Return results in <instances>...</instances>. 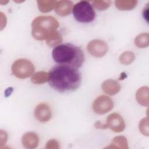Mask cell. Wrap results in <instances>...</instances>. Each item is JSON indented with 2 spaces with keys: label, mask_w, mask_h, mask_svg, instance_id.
Returning <instances> with one entry per match:
<instances>
[{
  "label": "cell",
  "mask_w": 149,
  "mask_h": 149,
  "mask_svg": "<svg viewBox=\"0 0 149 149\" xmlns=\"http://www.w3.org/2000/svg\"><path fill=\"white\" fill-rule=\"evenodd\" d=\"M49 84L60 93L75 91L81 83V74L77 69L67 65H55L49 72Z\"/></svg>",
  "instance_id": "1"
},
{
  "label": "cell",
  "mask_w": 149,
  "mask_h": 149,
  "mask_svg": "<svg viewBox=\"0 0 149 149\" xmlns=\"http://www.w3.org/2000/svg\"><path fill=\"white\" fill-rule=\"evenodd\" d=\"M52 55L55 62L76 69L84 62V55L81 49L70 43L60 44L54 47Z\"/></svg>",
  "instance_id": "2"
},
{
  "label": "cell",
  "mask_w": 149,
  "mask_h": 149,
  "mask_svg": "<svg viewBox=\"0 0 149 149\" xmlns=\"http://www.w3.org/2000/svg\"><path fill=\"white\" fill-rule=\"evenodd\" d=\"M59 24L58 20L51 16H40L36 17L31 23V34L37 40H46Z\"/></svg>",
  "instance_id": "3"
},
{
  "label": "cell",
  "mask_w": 149,
  "mask_h": 149,
  "mask_svg": "<svg viewBox=\"0 0 149 149\" xmlns=\"http://www.w3.org/2000/svg\"><path fill=\"white\" fill-rule=\"evenodd\" d=\"M72 12L76 20L81 23H89L94 20L95 13L91 3L87 1H81L73 7Z\"/></svg>",
  "instance_id": "4"
},
{
  "label": "cell",
  "mask_w": 149,
  "mask_h": 149,
  "mask_svg": "<svg viewBox=\"0 0 149 149\" xmlns=\"http://www.w3.org/2000/svg\"><path fill=\"white\" fill-rule=\"evenodd\" d=\"M12 72L17 78L26 79L30 77L34 72L33 63L28 59H19L15 61L12 65Z\"/></svg>",
  "instance_id": "5"
},
{
  "label": "cell",
  "mask_w": 149,
  "mask_h": 149,
  "mask_svg": "<svg viewBox=\"0 0 149 149\" xmlns=\"http://www.w3.org/2000/svg\"><path fill=\"white\" fill-rule=\"evenodd\" d=\"M113 107L112 100L107 95H100L93 102V109L98 114H105L109 112Z\"/></svg>",
  "instance_id": "6"
},
{
  "label": "cell",
  "mask_w": 149,
  "mask_h": 149,
  "mask_svg": "<svg viewBox=\"0 0 149 149\" xmlns=\"http://www.w3.org/2000/svg\"><path fill=\"white\" fill-rule=\"evenodd\" d=\"M88 52L93 56L101 58L108 52V44L101 40H93L90 41L87 47Z\"/></svg>",
  "instance_id": "7"
},
{
  "label": "cell",
  "mask_w": 149,
  "mask_h": 149,
  "mask_svg": "<svg viewBox=\"0 0 149 149\" xmlns=\"http://www.w3.org/2000/svg\"><path fill=\"white\" fill-rule=\"evenodd\" d=\"M107 127L110 128L112 131L119 133L124 130L125 128V123L122 117L118 113H112L110 114L107 119L105 123Z\"/></svg>",
  "instance_id": "8"
},
{
  "label": "cell",
  "mask_w": 149,
  "mask_h": 149,
  "mask_svg": "<svg viewBox=\"0 0 149 149\" xmlns=\"http://www.w3.org/2000/svg\"><path fill=\"white\" fill-rule=\"evenodd\" d=\"M35 118L41 122H48L52 116L50 107L45 103L38 104L34 109Z\"/></svg>",
  "instance_id": "9"
},
{
  "label": "cell",
  "mask_w": 149,
  "mask_h": 149,
  "mask_svg": "<svg viewBox=\"0 0 149 149\" xmlns=\"http://www.w3.org/2000/svg\"><path fill=\"white\" fill-rule=\"evenodd\" d=\"M39 138L38 135L32 132L26 133L22 138V143L23 146L28 149H33L38 146Z\"/></svg>",
  "instance_id": "10"
},
{
  "label": "cell",
  "mask_w": 149,
  "mask_h": 149,
  "mask_svg": "<svg viewBox=\"0 0 149 149\" xmlns=\"http://www.w3.org/2000/svg\"><path fill=\"white\" fill-rule=\"evenodd\" d=\"M73 2L70 1L62 0L56 2L55 6L56 13L61 16L69 15L73 9Z\"/></svg>",
  "instance_id": "11"
},
{
  "label": "cell",
  "mask_w": 149,
  "mask_h": 149,
  "mask_svg": "<svg viewBox=\"0 0 149 149\" xmlns=\"http://www.w3.org/2000/svg\"><path fill=\"white\" fill-rule=\"evenodd\" d=\"M102 88L107 94L113 95L120 91L121 87L120 84L116 80L108 79L102 83Z\"/></svg>",
  "instance_id": "12"
},
{
  "label": "cell",
  "mask_w": 149,
  "mask_h": 149,
  "mask_svg": "<svg viewBox=\"0 0 149 149\" xmlns=\"http://www.w3.org/2000/svg\"><path fill=\"white\" fill-rule=\"evenodd\" d=\"M136 100L139 104L142 106H148V87L143 86L139 88L136 94Z\"/></svg>",
  "instance_id": "13"
},
{
  "label": "cell",
  "mask_w": 149,
  "mask_h": 149,
  "mask_svg": "<svg viewBox=\"0 0 149 149\" xmlns=\"http://www.w3.org/2000/svg\"><path fill=\"white\" fill-rule=\"evenodd\" d=\"M107 148H129L127 139L123 136L115 137L111 143V145L107 147Z\"/></svg>",
  "instance_id": "14"
},
{
  "label": "cell",
  "mask_w": 149,
  "mask_h": 149,
  "mask_svg": "<svg viewBox=\"0 0 149 149\" xmlns=\"http://www.w3.org/2000/svg\"><path fill=\"white\" fill-rule=\"evenodd\" d=\"M137 1L134 0H120V1H115V6L119 9L121 10H132L136 7L137 5Z\"/></svg>",
  "instance_id": "15"
},
{
  "label": "cell",
  "mask_w": 149,
  "mask_h": 149,
  "mask_svg": "<svg viewBox=\"0 0 149 149\" xmlns=\"http://www.w3.org/2000/svg\"><path fill=\"white\" fill-rule=\"evenodd\" d=\"M56 2V1L51 0H39L37 1L38 8L41 12H49L55 8Z\"/></svg>",
  "instance_id": "16"
},
{
  "label": "cell",
  "mask_w": 149,
  "mask_h": 149,
  "mask_svg": "<svg viewBox=\"0 0 149 149\" xmlns=\"http://www.w3.org/2000/svg\"><path fill=\"white\" fill-rule=\"evenodd\" d=\"M49 77V73L44 71H40L33 74L31 80L34 84H41L48 81Z\"/></svg>",
  "instance_id": "17"
},
{
  "label": "cell",
  "mask_w": 149,
  "mask_h": 149,
  "mask_svg": "<svg viewBox=\"0 0 149 149\" xmlns=\"http://www.w3.org/2000/svg\"><path fill=\"white\" fill-rule=\"evenodd\" d=\"M134 44L140 48L147 47L149 44V34L148 33H141L139 34L134 40Z\"/></svg>",
  "instance_id": "18"
},
{
  "label": "cell",
  "mask_w": 149,
  "mask_h": 149,
  "mask_svg": "<svg viewBox=\"0 0 149 149\" xmlns=\"http://www.w3.org/2000/svg\"><path fill=\"white\" fill-rule=\"evenodd\" d=\"M46 43L49 47H56L62 41V38L61 35L56 30L52 33L45 40Z\"/></svg>",
  "instance_id": "19"
},
{
  "label": "cell",
  "mask_w": 149,
  "mask_h": 149,
  "mask_svg": "<svg viewBox=\"0 0 149 149\" xmlns=\"http://www.w3.org/2000/svg\"><path fill=\"white\" fill-rule=\"evenodd\" d=\"M135 59V55L132 51H127L123 52L119 56V60L122 64L129 65L132 63Z\"/></svg>",
  "instance_id": "20"
},
{
  "label": "cell",
  "mask_w": 149,
  "mask_h": 149,
  "mask_svg": "<svg viewBox=\"0 0 149 149\" xmlns=\"http://www.w3.org/2000/svg\"><path fill=\"white\" fill-rule=\"evenodd\" d=\"M111 1L95 0L93 2V5L95 8L99 10H104L107 9L111 5Z\"/></svg>",
  "instance_id": "21"
},
{
  "label": "cell",
  "mask_w": 149,
  "mask_h": 149,
  "mask_svg": "<svg viewBox=\"0 0 149 149\" xmlns=\"http://www.w3.org/2000/svg\"><path fill=\"white\" fill-rule=\"evenodd\" d=\"M139 130L141 132V133L145 135L148 136V117H146L145 118H143L141 120V121L139 123Z\"/></svg>",
  "instance_id": "22"
},
{
  "label": "cell",
  "mask_w": 149,
  "mask_h": 149,
  "mask_svg": "<svg viewBox=\"0 0 149 149\" xmlns=\"http://www.w3.org/2000/svg\"><path fill=\"white\" fill-rule=\"evenodd\" d=\"M46 148L47 149H58L59 148L58 142L55 139L49 140L46 143Z\"/></svg>",
  "instance_id": "23"
},
{
  "label": "cell",
  "mask_w": 149,
  "mask_h": 149,
  "mask_svg": "<svg viewBox=\"0 0 149 149\" xmlns=\"http://www.w3.org/2000/svg\"><path fill=\"white\" fill-rule=\"evenodd\" d=\"M8 139V134L5 131L1 130L0 131V144L3 146L6 143Z\"/></svg>",
  "instance_id": "24"
},
{
  "label": "cell",
  "mask_w": 149,
  "mask_h": 149,
  "mask_svg": "<svg viewBox=\"0 0 149 149\" xmlns=\"http://www.w3.org/2000/svg\"><path fill=\"white\" fill-rule=\"evenodd\" d=\"M0 16H1V30H2L6 26L7 19L5 15L2 12H0Z\"/></svg>",
  "instance_id": "25"
},
{
  "label": "cell",
  "mask_w": 149,
  "mask_h": 149,
  "mask_svg": "<svg viewBox=\"0 0 149 149\" xmlns=\"http://www.w3.org/2000/svg\"><path fill=\"white\" fill-rule=\"evenodd\" d=\"M95 125V127L97 129H107L108 128L107 127V125L105 123V124H102L100 121H97L94 124Z\"/></svg>",
  "instance_id": "26"
},
{
  "label": "cell",
  "mask_w": 149,
  "mask_h": 149,
  "mask_svg": "<svg viewBox=\"0 0 149 149\" xmlns=\"http://www.w3.org/2000/svg\"><path fill=\"white\" fill-rule=\"evenodd\" d=\"M148 5L146 6V8H144V10H143V17L144 19H146V20L148 22Z\"/></svg>",
  "instance_id": "27"
},
{
  "label": "cell",
  "mask_w": 149,
  "mask_h": 149,
  "mask_svg": "<svg viewBox=\"0 0 149 149\" xmlns=\"http://www.w3.org/2000/svg\"><path fill=\"white\" fill-rule=\"evenodd\" d=\"M9 1H0V3H1V4H2V5H5V4H6Z\"/></svg>",
  "instance_id": "28"
}]
</instances>
